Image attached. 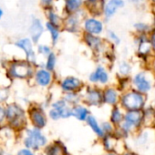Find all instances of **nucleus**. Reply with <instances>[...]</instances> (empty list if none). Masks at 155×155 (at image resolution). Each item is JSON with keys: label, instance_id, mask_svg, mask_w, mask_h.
Listing matches in <instances>:
<instances>
[{"label": "nucleus", "instance_id": "obj_37", "mask_svg": "<svg viewBox=\"0 0 155 155\" xmlns=\"http://www.w3.org/2000/svg\"><path fill=\"white\" fill-rule=\"evenodd\" d=\"M18 155H33V154L29 150H20L18 152Z\"/></svg>", "mask_w": 155, "mask_h": 155}, {"label": "nucleus", "instance_id": "obj_34", "mask_svg": "<svg viewBox=\"0 0 155 155\" xmlns=\"http://www.w3.org/2000/svg\"><path fill=\"white\" fill-rule=\"evenodd\" d=\"M49 116L52 120H58L60 118L59 116V113L58 112L57 110H55L54 108H52V110H50L49 111Z\"/></svg>", "mask_w": 155, "mask_h": 155}, {"label": "nucleus", "instance_id": "obj_24", "mask_svg": "<svg viewBox=\"0 0 155 155\" xmlns=\"http://www.w3.org/2000/svg\"><path fill=\"white\" fill-rule=\"evenodd\" d=\"M56 65H57V55L52 51L50 54H48L46 57V62L44 64V68L53 72L56 68Z\"/></svg>", "mask_w": 155, "mask_h": 155}, {"label": "nucleus", "instance_id": "obj_33", "mask_svg": "<svg viewBox=\"0 0 155 155\" xmlns=\"http://www.w3.org/2000/svg\"><path fill=\"white\" fill-rule=\"evenodd\" d=\"M8 97V91L5 89L0 90V101H4Z\"/></svg>", "mask_w": 155, "mask_h": 155}, {"label": "nucleus", "instance_id": "obj_8", "mask_svg": "<svg viewBox=\"0 0 155 155\" xmlns=\"http://www.w3.org/2000/svg\"><path fill=\"white\" fill-rule=\"evenodd\" d=\"M83 82L73 76H68L61 81L60 88L64 92H77L83 87Z\"/></svg>", "mask_w": 155, "mask_h": 155}, {"label": "nucleus", "instance_id": "obj_22", "mask_svg": "<svg viewBox=\"0 0 155 155\" xmlns=\"http://www.w3.org/2000/svg\"><path fill=\"white\" fill-rule=\"evenodd\" d=\"M71 110H72V115L80 120H85L89 116V110L85 107L81 105H76L71 109Z\"/></svg>", "mask_w": 155, "mask_h": 155}, {"label": "nucleus", "instance_id": "obj_9", "mask_svg": "<svg viewBox=\"0 0 155 155\" xmlns=\"http://www.w3.org/2000/svg\"><path fill=\"white\" fill-rule=\"evenodd\" d=\"M89 81L92 84H106L109 81V74L104 67L98 66L89 76Z\"/></svg>", "mask_w": 155, "mask_h": 155}, {"label": "nucleus", "instance_id": "obj_30", "mask_svg": "<svg viewBox=\"0 0 155 155\" xmlns=\"http://www.w3.org/2000/svg\"><path fill=\"white\" fill-rule=\"evenodd\" d=\"M121 113L120 112V110L118 109H115L113 111H112V115H111V120L113 122H120L121 120Z\"/></svg>", "mask_w": 155, "mask_h": 155}, {"label": "nucleus", "instance_id": "obj_39", "mask_svg": "<svg viewBox=\"0 0 155 155\" xmlns=\"http://www.w3.org/2000/svg\"><path fill=\"white\" fill-rule=\"evenodd\" d=\"M103 127L105 128L106 130H111V127H110V125L109 123H104V124H103Z\"/></svg>", "mask_w": 155, "mask_h": 155}, {"label": "nucleus", "instance_id": "obj_4", "mask_svg": "<svg viewBox=\"0 0 155 155\" xmlns=\"http://www.w3.org/2000/svg\"><path fill=\"white\" fill-rule=\"evenodd\" d=\"M80 12L67 15V17L63 18L61 28H63L64 29H66V31L69 33H73V34L79 33L81 31V17L79 15Z\"/></svg>", "mask_w": 155, "mask_h": 155}, {"label": "nucleus", "instance_id": "obj_32", "mask_svg": "<svg viewBox=\"0 0 155 155\" xmlns=\"http://www.w3.org/2000/svg\"><path fill=\"white\" fill-rule=\"evenodd\" d=\"M50 155H63V150H62V149L59 146H58V145L54 146L51 149Z\"/></svg>", "mask_w": 155, "mask_h": 155}, {"label": "nucleus", "instance_id": "obj_1", "mask_svg": "<svg viewBox=\"0 0 155 155\" xmlns=\"http://www.w3.org/2000/svg\"><path fill=\"white\" fill-rule=\"evenodd\" d=\"M35 69L33 64L28 60H16L9 64L8 68V75L12 79L17 80H27L33 77Z\"/></svg>", "mask_w": 155, "mask_h": 155}, {"label": "nucleus", "instance_id": "obj_23", "mask_svg": "<svg viewBox=\"0 0 155 155\" xmlns=\"http://www.w3.org/2000/svg\"><path fill=\"white\" fill-rule=\"evenodd\" d=\"M102 99L104 100L105 102L109 104H115L118 100V93L114 89L109 88L104 91L102 94Z\"/></svg>", "mask_w": 155, "mask_h": 155}, {"label": "nucleus", "instance_id": "obj_21", "mask_svg": "<svg viewBox=\"0 0 155 155\" xmlns=\"http://www.w3.org/2000/svg\"><path fill=\"white\" fill-rule=\"evenodd\" d=\"M31 120L35 124V126L38 128H42L46 124V119L44 117L43 112L38 109L31 110Z\"/></svg>", "mask_w": 155, "mask_h": 155}, {"label": "nucleus", "instance_id": "obj_2", "mask_svg": "<svg viewBox=\"0 0 155 155\" xmlns=\"http://www.w3.org/2000/svg\"><path fill=\"white\" fill-rule=\"evenodd\" d=\"M15 47H17L18 48H19L20 50H22L25 54L26 57V60H28V62H30L31 64H36L37 63V52L34 47V43L33 41L30 39L29 37H26V38H21L19 39H18L17 41H15L14 43Z\"/></svg>", "mask_w": 155, "mask_h": 155}, {"label": "nucleus", "instance_id": "obj_41", "mask_svg": "<svg viewBox=\"0 0 155 155\" xmlns=\"http://www.w3.org/2000/svg\"><path fill=\"white\" fill-rule=\"evenodd\" d=\"M95 1H98V0H83L84 4H88V3H92V2H95Z\"/></svg>", "mask_w": 155, "mask_h": 155}, {"label": "nucleus", "instance_id": "obj_44", "mask_svg": "<svg viewBox=\"0 0 155 155\" xmlns=\"http://www.w3.org/2000/svg\"><path fill=\"white\" fill-rule=\"evenodd\" d=\"M108 155H114V154H108Z\"/></svg>", "mask_w": 155, "mask_h": 155}, {"label": "nucleus", "instance_id": "obj_38", "mask_svg": "<svg viewBox=\"0 0 155 155\" xmlns=\"http://www.w3.org/2000/svg\"><path fill=\"white\" fill-rule=\"evenodd\" d=\"M5 115H6V111L4 110L2 107H0V120H2L4 119Z\"/></svg>", "mask_w": 155, "mask_h": 155}, {"label": "nucleus", "instance_id": "obj_28", "mask_svg": "<svg viewBox=\"0 0 155 155\" xmlns=\"http://www.w3.org/2000/svg\"><path fill=\"white\" fill-rule=\"evenodd\" d=\"M150 48H151V44L148 41H142L140 44V47H139V51L141 53V54H147L150 50Z\"/></svg>", "mask_w": 155, "mask_h": 155}, {"label": "nucleus", "instance_id": "obj_11", "mask_svg": "<svg viewBox=\"0 0 155 155\" xmlns=\"http://www.w3.org/2000/svg\"><path fill=\"white\" fill-rule=\"evenodd\" d=\"M6 115L8 119H9V120L15 125L21 123L22 120L24 119L23 110L16 104H11L8 107L6 110Z\"/></svg>", "mask_w": 155, "mask_h": 155}, {"label": "nucleus", "instance_id": "obj_17", "mask_svg": "<svg viewBox=\"0 0 155 155\" xmlns=\"http://www.w3.org/2000/svg\"><path fill=\"white\" fill-rule=\"evenodd\" d=\"M45 28H46V30L48 32V34L50 36V39H51L52 45L56 46L57 43L59 41V38H60V34H61L60 28L47 21L45 23Z\"/></svg>", "mask_w": 155, "mask_h": 155}, {"label": "nucleus", "instance_id": "obj_5", "mask_svg": "<svg viewBox=\"0 0 155 155\" xmlns=\"http://www.w3.org/2000/svg\"><path fill=\"white\" fill-rule=\"evenodd\" d=\"M33 78L35 83L41 88H48L53 82L52 72L45 68H39L37 70H35Z\"/></svg>", "mask_w": 155, "mask_h": 155}, {"label": "nucleus", "instance_id": "obj_19", "mask_svg": "<svg viewBox=\"0 0 155 155\" xmlns=\"http://www.w3.org/2000/svg\"><path fill=\"white\" fill-rule=\"evenodd\" d=\"M46 15H47L48 22H49V23H51V24H53L55 26H58L59 28H61L63 18L51 7L46 8Z\"/></svg>", "mask_w": 155, "mask_h": 155}, {"label": "nucleus", "instance_id": "obj_13", "mask_svg": "<svg viewBox=\"0 0 155 155\" xmlns=\"http://www.w3.org/2000/svg\"><path fill=\"white\" fill-rule=\"evenodd\" d=\"M83 41L90 48H91L94 51H99L102 47L101 38H100V37H98L96 35L84 33L83 34Z\"/></svg>", "mask_w": 155, "mask_h": 155}, {"label": "nucleus", "instance_id": "obj_6", "mask_svg": "<svg viewBox=\"0 0 155 155\" xmlns=\"http://www.w3.org/2000/svg\"><path fill=\"white\" fill-rule=\"evenodd\" d=\"M82 28L84 33L91 35H100L103 32V23L96 18H86L82 21Z\"/></svg>", "mask_w": 155, "mask_h": 155}, {"label": "nucleus", "instance_id": "obj_7", "mask_svg": "<svg viewBox=\"0 0 155 155\" xmlns=\"http://www.w3.org/2000/svg\"><path fill=\"white\" fill-rule=\"evenodd\" d=\"M143 98L140 94L137 92H130L127 93L122 98V104L128 110H137L141 108L143 105Z\"/></svg>", "mask_w": 155, "mask_h": 155}, {"label": "nucleus", "instance_id": "obj_20", "mask_svg": "<svg viewBox=\"0 0 155 155\" xmlns=\"http://www.w3.org/2000/svg\"><path fill=\"white\" fill-rule=\"evenodd\" d=\"M86 99L89 104L98 105L102 100V95L101 91L96 89H88L86 93Z\"/></svg>", "mask_w": 155, "mask_h": 155}, {"label": "nucleus", "instance_id": "obj_29", "mask_svg": "<svg viewBox=\"0 0 155 155\" xmlns=\"http://www.w3.org/2000/svg\"><path fill=\"white\" fill-rule=\"evenodd\" d=\"M119 70H120V73L122 74V75H127L130 70V67L129 64H127L126 62H122L120 64V67H119Z\"/></svg>", "mask_w": 155, "mask_h": 155}, {"label": "nucleus", "instance_id": "obj_31", "mask_svg": "<svg viewBox=\"0 0 155 155\" xmlns=\"http://www.w3.org/2000/svg\"><path fill=\"white\" fill-rule=\"evenodd\" d=\"M108 35H109V38H110V39L111 41H113V42H114V44H116V45L120 44V39L119 36H118V35H117L115 32H113V31L110 30V31L108 32Z\"/></svg>", "mask_w": 155, "mask_h": 155}, {"label": "nucleus", "instance_id": "obj_14", "mask_svg": "<svg viewBox=\"0 0 155 155\" xmlns=\"http://www.w3.org/2000/svg\"><path fill=\"white\" fill-rule=\"evenodd\" d=\"M63 2H64V9L67 15L81 11L82 7L84 5L83 0H63Z\"/></svg>", "mask_w": 155, "mask_h": 155}, {"label": "nucleus", "instance_id": "obj_42", "mask_svg": "<svg viewBox=\"0 0 155 155\" xmlns=\"http://www.w3.org/2000/svg\"><path fill=\"white\" fill-rule=\"evenodd\" d=\"M3 16H4V10L0 8V20L2 19V18H3Z\"/></svg>", "mask_w": 155, "mask_h": 155}, {"label": "nucleus", "instance_id": "obj_25", "mask_svg": "<svg viewBox=\"0 0 155 155\" xmlns=\"http://www.w3.org/2000/svg\"><path fill=\"white\" fill-rule=\"evenodd\" d=\"M36 52L38 55H40L44 58H46L48 54H50L52 52V48L51 47H49L48 45L46 44H38L37 45V49Z\"/></svg>", "mask_w": 155, "mask_h": 155}, {"label": "nucleus", "instance_id": "obj_15", "mask_svg": "<svg viewBox=\"0 0 155 155\" xmlns=\"http://www.w3.org/2000/svg\"><path fill=\"white\" fill-rule=\"evenodd\" d=\"M133 83L136 88L142 92H147L150 90V83L146 79L144 73H139L133 79Z\"/></svg>", "mask_w": 155, "mask_h": 155}, {"label": "nucleus", "instance_id": "obj_18", "mask_svg": "<svg viewBox=\"0 0 155 155\" xmlns=\"http://www.w3.org/2000/svg\"><path fill=\"white\" fill-rule=\"evenodd\" d=\"M141 120V114L138 110H130L125 116V124L124 128L129 129L131 125H138Z\"/></svg>", "mask_w": 155, "mask_h": 155}, {"label": "nucleus", "instance_id": "obj_40", "mask_svg": "<svg viewBox=\"0 0 155 155\" xmlns=\"http://www.w3.org/2000/svg\"><path fill=\"white\" fill-rule=\"evenodd\" d=\"M151 45L153 46V48H155V33L152 35V39H151Z\"/></svg>", "mask_w": 155, "mask_h": 155}, {"label": "nucleus", "instance_id": "obj_10", "mask_svg": "<svg viewBox=\"0 0 155 155\" xmlns=\"http://www.w3.org/2000/svg\"><path fill=\"white\" fill-rule=\"evenodd\" d=\"M26 145L30 148H38L40 146H43L46 142L45 137L40 133L39 130H32L28 131V136L27 137L26 140Z\"/></svg>", "mask_w": 155, "mask_h": 155}, {"label": "nucleus", "instance_id": "obj_12", "mask_svg": "<svg viewBox=\"0 0 155 155\" xmlns=\"http://www.w3.org/2000/svg\"><path fill=\"white\" fill-rule=\"evenodd\" d=\"M124 6L123 0H109L103 6V14L107 19L113 17L117 10Z\"/></svg>", "mask_w": 155, "mask_h": 155}, {"label": "nucleus", "instance_id": "obj_35", "mask_svg": "<svg viewBox=\"0 0 155 155\" xmlns=\"http://www.w3.org/2000/svg\"><path fill=\"white\" fill-rule=\"evenodd\" d=\"M54 1L55 0H40V4L43 8H47L51 7Z\"/></svg>", "mask_w": 155, "mask_h": 155}, {"label": "nucleus", "instance_id": "obj_27", "mask_svg": "<svg viewBox=\"0 0 155 155\" xmlns=\"http://www.w3.org/2000/svg\"><path fill=\"white\" fill-rule=\"evenodd\" d=\"M80 100V97L77 95V92H66L65 97H64V101L67 103H70V104H76Z\"/></svg>", "mask_w": 155, "mask_h": 155}, {"label": "nucleus", "instance_id": "obj_16", "mask_svg": "<svg viewBox=\"0 0 155 155\" xmlns=\"http://www.w3.org/2000/svg\"><path fill=\"white\" fill-rule=\"evenodd\" d=\"M52 108L58 110L60 118H68L72 116V110L68 106V103L63 100H58L52 104Z\"/></svg>", "mask_w": 155, "mask_h": 155}, {"label": "nucleus", "instance_id": "obj_26", "mask_svg": "<svg viewBox=\"0 0 155 155\" xmlns=\"http://www.w3.org/2000/svg\"><path fill=\"white\" fill-rule=\"evenodd\" d=\"M87 121H88V123L90 124V126L91 127V129H92L98 135H100V136H102V135H103L102 130L100 128V126H99V124H98L96 119H95L93 116H88V117H87Z\"/></svg>", "mask_w": 155, "mask_h": 155}, {"label": "nucleus", "instance_id": "obj_43", "mask_svg": "<svg viewBox=\"0 0 155 155\" xmlns=\"http://www.w3.org/2000/svg\"><path fill=\"white\" fill-rule=\"evenodd\" d=\"M127 155H134V154H131V153H128Z\"/></svg>", "mask_w": 155, "mask_h": 155}, {"label": "nucleus", "instance_id": "obj_3", "mask_svg": "<svg viewBox=\"0 0 155 155\" xmlns=\"http://www.w3.org/2000/svg\"><path fill=\"white\" fill-rule=\"evenodd\" d=\"M45 31V25L43 24L41 19L38 18H33L28 27V35L35 45H38L39 43V40L42 38Z\"/></svg>", "mask_w": 155, "mask_h": 155}, {"label": "nucleus", "instance_id": "obj_45", "mask_svg": "<svg viewBox=\"0 0 155 155\" xmlns=\"http://www.w3.org/2000/svg\"><path fill=\"white\" fill-rule=\"evenodd\" d=\"M153 1H155V0H153Z\"/></svg>", "mask_w": 155, "mask_h": 155}, {"label": "nucleus", "instance_id": "obj_36", "mask_svg": "<svg viewBox=\"0 0 155 155\" xmlns=\"http://www.w3.org/2000/svg\"><path fill=\"white\" fill-rule=\"evenodd\" d=\"M135 28L139 30V31H143V30H145L148 27L145 25V24H142V23H138V24H136L135 25Z\"/></svg>", "mask_w": 155, "mask_h": 155}]
</instances>
